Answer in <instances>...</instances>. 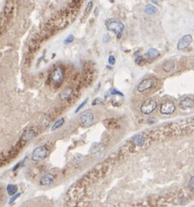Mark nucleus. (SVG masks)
Instances as JSON below:
<instances>
[{
  "label": "nucleus",
  "mask_w": 194,
  "mask_h": 207,
  "mask_svg": "<svg viewBox=\"0 0 194 207\" xmlns=\"http://www.w3.org/2000/svg\"><path fill=\"white\" fill-rule=\"evenodd\" d=\"M105 25H106V27L109 31L116 34V37L118 39H121L122 33L124 31V28H125L124 25L122 23H121L120 21L115 20V19H108L105 22Z\"/></svg>",
  "instance_id": "1"
},
{
  "label": "nucleus",
  "mask_w": 194,
  "mask_h": 207,
  "mask_svg": "<svg viewBox=\"0 0 194 207\" xmlns=\"http://www.w3.org/2000/svg\"><path fill=\"white\" fill-rule=\"evenodd\" d=\"M64 70L60 67H56L51 73L50 79L52 82L55 85H60L64 80Z\"/></svg>",
  "instance_id": "2"
},
{
  "label": "nucleus",
  "mask_w": 194,
  "mask_h": 207,
  "mask_svg": "<svg viewBox=\"0 0 194 207\" xmlns=\"http://www.w3.org/2000/svg\"><path fill=\"white\" fill-rule=\"evenodd\" d=\"M48 155V150L46 146H40L38 147L33 150L31 155V160L32 161H40L45 159Z\"/></svg>",
  "instance_id": "3"
},
{
  "label": "nucleus",
  "mask_w": 194,
  "mask_h": 207,
  "mask_svg": "<svg viewBox=\"0 0 194 207\" xmlns=\"http://www.w3.org/2000/svg\"><path fill=\"white\" fill-rule=\"evenodd\" d=\"M157 107V102L155 100H147L141 106V112L143 114H150Z\"/></svg>",
  "instance_id": "4"
},
{
  "label": "nucleus",
  "mask_w": 194,
  "mask_h": 207,
  "mask_svg": "<svg viewBox=\"0 0 194 207\" xmlns=\"http://www.w3.org/2000/svg\"><path fill=\"white\" fill-rule=\"evenodd\" d=\"M94 122V115L92 112L87 111L81 114L80 117V123L84 127H89L91 126Z\"/></svg>",
  "instance_id": "5"
},
{
  "label": "nucleus",
  "mask_w": 194,
  "mask_h": 207,
  "mask_svg": "<svg viewBox=\"0 0 194 207\" xmlns=\"http://www.w3.org/2000/svg\"><path fill=\"white\" fill-rule=\"evenodd\" d=\"M176 110V106L172 101H166L160 105V113L162 114H171Z\"/></svg>",
  "instance_id": "6"
},
{
  "label": "nucleus",
  "mask_w": 194,
  "mask_h": 207,
  "mask_svg": "<svg viewBox=\"0 0 194 207\" xmlns=\"http://www.w3.org/2000/svg\"><path fill=\"white\" fill-rule=\"evenodd\" d=\"M154 86V81L152 79H144L137 85V91L140 93L145 92Z\"/></svg>",
  "instance_id": "7"
},
{
  "label": "nucleus",
  "mask_w": 194,
  "mask_h": 207,
  "mask_svg": "<svg viewBox=\"0 0 194 207\" xmlns=\"http://www.w3.org/2000/svg\"><path fill=\"white\" fill-rule=\"evenodd\" d=\"M192 42V37L191 34H185L178 41V50H184L185 48H187Z\"/></svg>",
  "instance_id": "8"
},
{
  "label": "nucleus",
  "mask_w": 194,
  "mask_h": 207,
  "mask_svg": "<svg viewBox=\"0 0 194 207\" xmlns=\"http://www.w3.org/2000/svg\"><path fill=\"white\" fill-rule=\"evenodd\" d=\"M178 106L183 110H188L194 107V101L190 97H184L179 101Z\"/></svg>",
  "instance_id": "9"
},
{
  "label": "nucleus",
  "mask_w": 194,
  "mask_h": 207,
  "mask_svg": "<svg viewBox=\"0 0 194 207\" xmlns=\"http://www.w3.org/2000/svg\"><path fill=\"white\" fill-rule=\"evenodd\" d=\"M37 135H38V132H37L35 128H29L28 129H26L23 133V135H22L20 139L24 140L25 142H27V141L31 140L32 138H34Z\"/></svg>",
  "instance_id": "10"
},
{
  "label": "nucleus",
  "mask_w": 194,
  "mask_h": 207,
  "mask_svg": "<svg viewBox=\"0 0 194 207\" xmlns=\"http://www.w3.org/2000/svg\"><path fill=\"white\" fill-rule=\"evenodd\" d=\"M104 150H105V147L103 144L100 142H96V143H94L93 146L91 147L90 152L94 156H101L103 153Z\"/></svg>",
  "instance_id": "11"
},
{
  "label": "nucleus",
  "mask_w": 194,
  "mask_h": 207,
  "mask_svg": "<svg viewBox=\"0 0 194 207\" xmlns=\"http://www.w3.org/2000/svg\"><path fill=\"white\" fill-rule=\"evenodd\" d=\"M55 179V176L51 174V173H48V174H46L44 175L40 180V185H42V186H47V185H50Z\"/></svg>",
  "instance_id": "12"
},
{
  "label": "nucleus",
  "mask_w": 194,
  "mask_h": 207,
  "mask_svg": "<svg viewBox=\"0 0 194 207\" xmlns=\"http://www.w3.org/2000/svg\"><path fill=\"white\" fill-rule=\"evenodd\" d=\"M74 93V90L72 87H67L65 88V89L59 94V99L62 100V101H65L68 99L69 97H71V95H73Z\"/></svg>",
  "instance_id": "13"
},
{
  "label": "nucleus",
  "mask_w": 194,
  "mask_h": 207,
  "mask_svg": "<svg viewBox=\"0 0 194 207\" xmlns=\"http://www.w3.org/2000/svg\"><path fill=\"white\" fill-rule=\"evenodd\" d=\"M163 70L165 72V73H170L173 70H175L176 68V64L174 61H168L166 62H165L163 64Z\"/></svg>",
  "instance_id": "14"
},
{
  "label": "nucleus",
  "mask_w": 194,
  "mask_h": 207,
  "mask_svg": "<svg viewBox=\"0 0 194 207\" xmlns=\"http://www.w3.org/2000/svg\"><path fill=\"white\" fill-rule=\"evenodd\" d=\"M133 142L135 143L136 146L137 147H142L144 142H145V139L144 136L142 134H137L133 137Z\"/></svg>",
  "instance_id": "15"
},
{
  "label": "nucleus",
  "mask_w": 194,
  "mask_h": 207,
  "mask_svg": "<svg viewBox=\"0 0 194 207\" xmlns=\"http://www.w3.org/2000/svg\"><path fill=\"white\" fill-rule=\"evenodd\" d=\"M145 55L147 58L150 59V60H154V59H156V57H158L160 55V52L155 48H150L147 51Z\"/></svg>",
  "instance_id": "16"
},
{
  "label": "nucleus",
  "mask_w": 194,
  "mask_h": 207,
  "mask_svg": "<svg viewBox=\"0 0 194 207\" xmlns=\"http://www.w3.org/2000/svg\"><path fill=\"white\" fill-rule=\"evenodd\" d=\"M83 162H84V158H83V157H82L81 155H80V154L75 155L74 157V159H73V163H74V165L75 167H80V166H81L82 163H83Z\"/></svg>",
  "instance_id": "17"
},
{
  "label": "nucleus",
  "mask_w": 194,
  "mask_h": 207,
  "mask_svg": "<svg viewBox=\"0 0 194 207\" xmlns=\"http://www.w3.org/2000/svg\"><path fill=\"white\" fill-rule=\"evenodd\" d=\"M64 123H65V119H64V118H59V120H57V121L53 123V125L52 128H51V130H52V131H55L56 129H59V128L64 124Z\"/></svg>",
  "instance_id": "18"
},
{
  "label": "nucleus",
  "mask_w": 194,
  "mask_h": 207,
  "mask_svg": "<svg viewBox=\"0 0 194 207\" xmlns=\"http://www.w3.org/2000/svg\"><path fill=\"white\" fill-rule=\"evenodd\" d=\"M144 12H145V13L149 14V15H152V14H155L157 12V9L152 5H148L145 6Z\"/></svg>",
  "instance_id": "19"
},
{
  "label": "nucleus",
  "mask_w": 194,
  "mask_h": 207,
  "mask_svg": "<svg viewBox=\"0 0 194 207\" xmlns=\"http://www.w3.org/2000/svg\"><path fill=\"white\" fill-rule=\"evenodd\" d=\"M6 191H7V193L9 196H13L16 194V192L18 191V187L14 185H7Z\"/></svg>",
  "instance_id": "20"
},
{
  "label": "nucleus",
  "mask_w": 194,
  "mask_h": 207,
  "mask_svg": "<svg viewBox=\"0 0 194 207\" xmlns=\"http://www.w3.org/2000/svg\"><path fill=\"white\" fill-rule=\"evenodd\" d=\"M74 35H73V34H70V35H68L66 39H65V40H64V44H65V45H68V44L72 43V42L74 41Z\"/></svg>",
  "instance_id": "21"
},
{
  "label": "nucleus",
  "mask_w": 194,
  "mask_h": 207,
  "mask_svg": "<svg viewBox=\"0 0 194 207\" xmlns=\"http://www.w3.org/2000/svg\"><path fill=\"white\" fill-rule=\"evenodd\" d=\"M93 8V2L92 1H90V2H88L87 3V6H86V8H85V10H84V13L85 14H88L89 13V12L91 11V9Z\"/></svg>",
  "instance_id": "22"
},
{
  "label": "nucleus",
  "mask_w": 194,
  "mask_h": 207,
  "mask_svg": "<svg viewBox=\"0 0 194 207\" xmlns=\"http://www.w3.org/2000/svg\"><path fill=\"white\" fill-rule=\"evenodd\" d=\"M120 95V96H123V95L121 93V92H119L117 89H111L109 92H108L106 95Z\"/></svg>",
  "instance_id": "23"
},
{
  "label": "nucleus",
  "mask_w": 194,
  "mask_h": 207,
  "mask_svg": "<svg viewBox=\"0 0 194 207\" xmlns=\"http://www.w3.org/2000/svg\"><path fill=\"white\" fill-rule=\"evenodd\" d=\"M87 101H88V99H85V100H84V101H83L81 103V105H79V106H78V108H76V110H75V113H78V112H79V111H80V110H81V108H83V107H84V106L87 104Z\"/></svg>",
  "instance_id": "24"
},
{
  "label": "nucleus",
  "mask_w": 194,
  "mask_h": 207,
  "mask_svg": "<svg viewBox=\"0 0 194 207\" xmlns=\"http://www.w3.org/2000/svg\"><path fill=\"white\" fill-rule=\"evenodd\" d=\"M103 102H102V101L100 99V98H95L93 101H92V105L93 106H96V105H101V104H102Z\"/></svg>",
  "instance_id": "25"
},
{
  "label": "nucleus",
  "mask_w": 194,
  "mask_h": 207,
  "mask_svg": "<svg viewBox=\"0 0 194 207\" xmlns=\"http://www.w3.org/2000/svg\"><path fill=\"white\" fill-rule=\"evenodd\" d=\"M136 63L138 64V65H143L144 63V59L143 56H138L136 60Z\"/></svg>",
  "instance_id": "26"
},
{
  "label": "nucleus",
  "mask_w": 194,
  "mask_h": 207,
  "mask_svg": "<svg viewBox=\"0 0 194 207\" xmlns=\"http://www.w3.org/2000/svg\"><path fill=\"white\" fill-rule=\"evenodd\" d=\"M109 64H110V65L115 64V58L114 57V55H110L109 57Z\"/></svg>",
  "instance_id": "27"
},
{
  "label": "nucleus",
  "mask_w": 194,
  "mask_h": 207,
  "mask_svg": "<svg viewBox=\"0 0 194 207\" xmlns=\"http://www.w3.org/2000/svg\"><path fill=\"white\" fill-rule=\"evenodd\" d=\"M189 186L191 190L194 191V176L191 177V179L189 181Z\"/></svg>",
  "instance_id": "28"
},
{
  "label": "nucleus",
  "mask_w": 194,
  "mask_h": 207,
  "mask_svg": "<svg viewBox=\"0 0 194 207\" xmlns=\"http://www.w3.org/2000/svg\"><path fill=\"white\" fill-rule=\"evenodd\" d=\"M20 195H21L20 193L15 194V196H14V197H12L11 198V200H10V203H11V204H12V203H13V202H14V201H15V200H16V199H17V198H18V197L20 196Z\"/></svg>",
  "instance_id": "29"
},
{
  "label": "nucleus",
  "mask_w": 194,
  "mask_h": 207,
  "mask_svg": "<svg viewBox=\"0 0 194 207\" xmlns=\"http://www.w3.org/2000/svg\"><path fill=\"white\" fill-rule=\"evenodd\" d=\"M19 165H21V163H18V164H17V165H16V166L13 168V170H13V171H14V170H16L18 168V166H19Z\"/></svg>",
  "instance_id": "30"
}]
</instances>
